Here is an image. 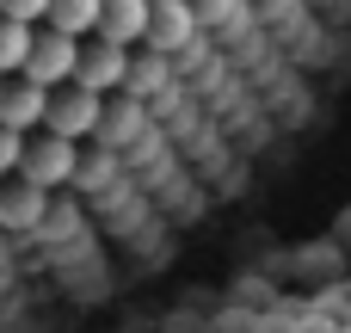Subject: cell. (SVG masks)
<instances>
[{"instance_id":"6da1fadb","label":"cell","mask_w":351,"mask_h":333,"mask_svg":"<svg viewBox=\"0 0 351 333\" xmlns=\"http://www.w3.org/2000/svg\"><path fill=\"white\" fill-rule=\"evenodd\" d=\"M99 117H105V93H93L80 80H62V87H49V105H43L37 130H56V136L80 142V136H99Z\"/></svg>"},{"instance_id":"7a4b0ae2","label":"cell","mask_w":351,"mask_h":333,"mask_svg":"<svg viewBox=\"0 0 351 333\" xmlns=\"http://www.w3.org/2000/svg\"><path fill=\"white\" fill-rule=\"evenodd\" d=\"M19 179H31V185H43V192H56V185H68L74 173H80V154H74V142L68 136H56V130H43V136H25V148H19V167H12Z\"/></svg>"},{"instance_id":"3957f363","label":"cell","mask_w":351,"mask_h":333,"mask_svg":"<svg viewBox=\"0 0 351 333\" xmlns=\"http://www.w3.org/2000/svg\"><path fill=\"white\" fill-rule=\"evenodd\" d=\"M74 62H80V37L43 25V31H31V49H25L19 74L37 80V87H62V80H74Z\"/></svg>"},{"instance_id":"277c9868","label":"cell","mask_w":351,"mask_h":333,"mask_svg":"<svg viewBox=\"0 0 351 333\" xmlns=\"http://www.w3.org/2000/svg\"><path fill=\"white\" fill-rule=\"evenodd\" d=\"M123 74H130V49L123 43H111V37H80V62H74V80L80 87H93V93H117L123 87Z\"/></svg>"},{"instance_id":"5b68a950","label":"cell","mask_w":351,"mask_h":333,"mask_svg":"<svg viewBox=\"0 0 351 333\" xmlns=\"http://www.w3.org/2000/svg\"><path fill=\"white\" fill-rule=\"evenodd\" d=\"M191 31H197V6H191V0H148V31H142V43H154V56L185 49Z\"/></svg>"},{"instance_id":"8992f818","label":"cell","mask_w":351,"mask_h":333,"mask_svg":"<svg viewBox=\"0 0 351 333\" xmlns=\"http://www.w3.org/2000/svg\"><path fill=\"white\" fill-rule=\"evenodd\" d=\"M49 216V192L31 179H0V229L6 235H37V222Z\"/></svg>"},{"instance_id":"52a82bcc","label":"cell","mask_w":351,"mask_h":333,"mask_svg":"<svg viewBox=\"0 0 351 333\" xmlns=\"http://www.w3.org/2000/svg\"><path fill=\"white\" fill-rule=\"evenodd\" d=\"M43 105H49V87H37V80H25V74H6V87H0V124H6V130L31 136V130L43 124Z\"/></svg>"},{"instance_id":"ba28073f","label":"cell","mask_w":351,"mask_h":333,"mask_svg":"<svg viewBox=\"0 0 351 333\" xmlns=\"http://www.w3.org/2000/svg\"><path fill=\"white\" fill-rule=\"evenodd\" d=\"M99 37H111V43H142V31H148V0H99V25H93Z\"/></svg>"},{"instance_id":"9c48e42d","label":"cell","mask_w":351,"mask_h":333,"mask_svg":"<svg viewBox=\"0 0 351 333\" xmlns=\"http://www.w3.org/2000/svg\"><path fill=\"white\" fill-rule=\"evenodd\" d=\"M43 25H56V31H68V37H93V25H99V0H49Z\"/></svg>"},{"instance_id":"30bf717a","label":"cell","mask_w":351,"mask_h":333,"mask_svg":"<svg viewBox=\"0 0 351 333\" xmlns=\"http://www.w3.org/2000/svg\"><path fill=\"white\" fill-rule=\"evenodd\" d=\"M31 31H37V25L0 12V74H19V62H25V49H31Z\"/></svg>"},{"instance_id":"8fae6325","label":"cell","mask_w":351,"mask_h":333,"mask_svg":"<svg viewBox=\"0 0 351 333\" xmlns=\"http://www.w3.org/2000/svg\"><path fill=\"white\" fill-rule=\"evenodd\" d=\"M0 12H6V19H25V25H43L49 0H0Z\"/></svg>"},{"instance_id":"7c38bea8","label":"cell","mask_w":351,"mask_h":333,"mask_svg":"<svg viewBox=\"0 0 351 333\" xmlns=\"http://www.w3.org/2000/svg\"><path fill=\"white\" fill-rule=\"evenodd\" d=\"M19 148H25V136H19V130H6V124H0V179H6V173H12V167H19Z\"/></svg>"},{"instance_id":"4fadbf2b","label":"cell","mask_w":351,"mask_h":333,"mask_svg":"<svg viewBox=\"0 0 351 333\" xmlns=\"http://www.w3.org/2000/svg\"><path fill=\"white\" fill-rule=\"evenodd\" d=\"M0 87H6V74H0Z\"/></svg>"}]
</instances>
